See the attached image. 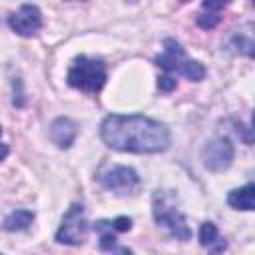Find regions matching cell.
Instances as JSON below:
<instances>
[{
	"instance_id": "9",
	"label": "cell",
	"mask_w": 255,
	"mask_h": 255,
	"mask_svg": "<svg viewBox=\"0 0 255 255\" xmlns=\"http://www.w3.org/2000/svg\"><path fill=\"white\" fill-rule=\"evenodd\" d=\"M78 137V124L68 118V116H60L52 122L50 126V139L52 143H56L60 149H68Z\"/></svg>"
},
{
	"instance_id": "15",
	"label": "cell",
	"mask_w": 255,
	"mask_h": 255,
	"mask_svg": "<svg viewBox=\"0 0 255 255\" xmlns=\"http://www.w3.org/2000/svg\"><path fill=\"white\" fill-rule=\"evenodd\" d=\"M110 223H112V229L116 233H126V231L131 229V217H126V215H120V217H116Z\"/></svg>"
},
{
	"instance_id": "13",
	"label": "cell",
	"mask_w": 255,
	"mask_h": 255,
	"mask_svg": "<svg viewBox=\"0 0 255 255\" xmlns=\"http://www.w3.org/2000/svg\"><path fill=\"white\" fill-rule=\"evenodd\" d=\"M32 221H34V211H30V209H16V211H12L4 219L2 225H4L6 231H24V229H28L32 225Z\"/></svg>"
},
{
	"instance_id": "2",
	"label": "cell",
	"mask_w": 255,
	"mask_h": 255,
	"mask_svg": "<svg viewBox=\"0 0 255 255\" xmlns=\"http://www.w3.org/2000/svg\"><path fill=\"white\" fill-rule=\"evenodd\" d=\"M151 213L157 225L165 227L167 233L179 241L191 239V227L185 221V215L179 211L177 193L173 189H155L151 195Z\"/></svg>"
},
{
	"instance_id": "8",
	"label": "cell",
	"mask_w": 255,
	"mask_h": 255,
	"mask_svg": "<svg viewBox=\"0 0 255 255\" xmlns=\"http://www.w3.org/2000/svg\"><path fill=\"white\" fill-rule=\"evenodd\" d=\"M8 26L18 36L30 38L42 28V12L36 4H22L18 12L8 16Z\"/></svg>"
},
{
	"instance_id": "12",
	"label": "cell",
	"mask_w": 255,
	"mask_h": 255,
	"mask_svg": "<svg viewBox=\"0 0 255 255\" xmlns=\"http://www.w3.org/2000/svg\"><path fill=\"white\" fill-rule=\"evenodd\" d=\"M227 203L233 209H241V211H253L255 209V185L247 183L239 189L229 191L227 195Z\"/></svg>"
},
{
	"instance_id": "5",
	"label": "cell",
	"mask_w": 255,
	"mask_h": 255,
	"mask_svg": "<svg viewBox=\"0 0 255 255\" xmlns=\"http://www.w3.org/2000/svg\"><path fill=\"white\" fill-rule=\"evenodd\" d=\"M96 181L114 193L120 195H131L135 193V189L139 187L141 179L137 175V171L129 165H118V163H104L98 171H96Z\"/></svg>"
},
{
	"instance_id": "4",
	"label": "cell",
	"mask_w": 255,
	"mask_h": 255,
	"mask_svg": "<svg viewBox=\"0 0 255 255\" xmlns=\"http://www.w3.org/2000/svg\"><path fill=\"white\" fill-rule=\"evenodd\" d=\"M155 64L161 70H165V74H169V76L171 74H181L189 82H201L207 74L205 66L197 60L187 58L183 46L173 38L163 40V52L155 58Z\"/></svg>"
},
{
	"instance_id": "6",
	"label": "cell",
	"mask_w": 255,
	"mask_h": 255,
	"mask_svg": "<svg viewBox=\"0 0 255 255\" xmlns=\"http://www.w3.org/2000/svg\"><path fill=\"white\" fill-rule=\"evenodd\" d=\"M88 233L86 209L82 203H72L62 217V223L56 231V241L62 245H82Z\"/></svg>"
},
{
	"instance_id": "14",
	"label": "cell",
	"mask_w": 255,
	"mask_h": 255,
	"mask_svg": "<svg viewBox=\"0 0 255 255\" xmlns=\"http://www.w3.org/2000/svg\"><path fill=\"white\" fill-rule=\"evenodd\" d=\"M229 48L235 52V54H243L247 58H253V38L249 32H243V30H237L231 38H229Z\"/></svg>"
},
{
	"instance_id": "3",
	"label": "cell",
	"mask_w": 255,
	"mask_h": 255,
	"mask_svg": "<svg viewBox=\"0 0 255 255\" xmlns=\"http://www.w3.org/2000/svg\"><path fill=\"white\" fill-rule=\"evenodd\" d=\"M106 80H108L106 64L100 58H88V56H76L66 74L68 86L84 94H98L106 86Z\"/></svg>"
},
{
	"instance_id": "7",
	"label": "cell",
	"mask_w": 255,
	"mask_h": 255,
	"mask_svg": "<svg viewBox=\"0 0 255 255\" xmlns=\"http://www.w3.org/2000/svg\"><path fill=\"white\" fill-rule=\"evenodd\" d=\"M233 157H235V147L227 135H215L207 139L201 147V161L213 173H221L229 169Z\"/></svg>"
},
{
	"instance_id": "16",
	"label": "cell",
	"mask_w": 255,
	"mask_h": 255,
	"mask_svg": "<svg viewBox=\"0 0 255 255\" xmlns=\"http://www.w3.org/2000/svg\"><path fill=\"white\" fill-rule=\"evenodd\" d=\"M175 86H177V82H175V78L169 76V74H163V76L157 78V88H159L161 92H173Z\"/></svg>"
},
{
	"instance_id": "17",
	"label": "cell",
	"mask_w": 255,
	"mask_h": 255,
	"mask_svg": "<svg viewBox=\"0 0 255 255\" xmlns=\"http://www.w3.org/2000/svg\"><path fill=\"white\" fill-rule=\"evenodd\" d=\"M8 153H10V147H8L6 143H2V141H0V161H2V159H6V157H8Z\"/></svg>"
},
{
	"instance_id": "18",
	"label": "cell",
	"mask_w": 255,
	"mask_h": 255,
	"mask_svg": "<svg viewBox=\"0 0 255 255\" xmlns=\"http://www.w3.org/2000/svg\"><path fill=\"white\" fill-rule=\"evenodd\" d=\"M0 135H2V126H0Z\"/></svg>"
},
{
	"instance_id": "10",
	"label": "cell",
	"mask_w": 255,
	"mask_h": 255,
	"mask_svg": "<svg viewBox=\"0 0 255 255\" xmlns=\"http://www.w3.org/2000/svg\"><path fill=\"white\" fill-rule=\"evenodd\" d=\"M199 245L201 247H207L209 255H221L227 249L225 237L219 235L215 223H211V221L201 223V227H199Z\"/></svg>"
},
{
	"instance_id": "19",
	"label": "cell",
	"mask_w": 255,
	"mask_h": 255,
	"mask_svg": "<svg viewBox=\"0 0 255 255\" xmlns=\"http://www.w3.org/2000/svg\"><path fill=\"white\" fill-rule=\"evenodd\" d=\"M0 255H4V253H0Z\"/></svg>"
},
{
	"instance_id": "1",
	"label": "cell",
	"mask_w": 255,
	"mask_h": 255,
	"mask_svg": "<svg viewBox=\"0 0 255 255\" xmlns=\"http://www.w3.org/2000/svg\"><path fill=\"white\" fill-rule=\"evenodd\" d=\"M102 141L124 153H161L171 143L165 124L141 114H112L100 126Z\"/></svg>"
},
{
	"instance_id": "11",
	"label": "cell",
	"mask_w": 255,
	"mask_h": 255,
	"mask_svg": "<svg viewBox=\"0 0 255 255\" xmlns=\"http://www.w3.org/2000/svg\"><path fill=\"white\" fill-rule=\"evenodd\" d=\"M227 6V2H213L205 0L201 4V14L197 16V26L201 30H213L221 22V10Z\"/></svg>"
}]
</instances>
